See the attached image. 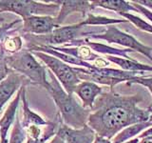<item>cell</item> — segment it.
<instances>
[{"label":"cell","instance_id":"31","mask_svg":"<svg viewBox=\"0 0 152 143\" xmlns=\"http://www.w3.org/2000/svg\"><path fill=\"white\" fill-rule=\"evenodd\" d=\"M93 143H111V140L108 139L107 137H103L100 136H95V139L93 141Z\"/></svg>","mask_w":152,"mask_h":143},{"label":"cell","instance_id":"11","mask_svg":"<svg viewBox=\"0 0 152 143\" xmlns=\"http://www.w3.org/2000/svg\"><path fill=\"white\" fill-rule=\"evenodd\" d=\"M66 143H93L96 133L88 124L81 129H72L69 126L60 125L56 132Z\"/></svg>","mask_w":152,"mask_h":143},{"label":"cell","instance_id":"20","mask_svg":"<svg viewBox=\"0 0 152 143\" xmlns=\"http://www.w3.org/2000/svg\"><path fill=\"white\" fill-rule=\"evenodd\" d=\"M149 127H152V122L149 121L136 123L128 127H126L114 136L111 143H124L126 141H128Z\"/></svg>","mask_w":152,"mask_h":143},{"label":"cell","instance_id":"21","mask_svg":"<svg viewBox=\"0 0 152 143\" xmlns=\"http://www.w3.org/2000/svg\"><path fill=\"white\" fill-rule=\"evenodd\" d=\"M128 22L126 19H116V18H110L103 15H95L92 13H88L83 21L79 22L81 26H111L119 23H126Z\"/></svg>","mask_w":152,"mask_h":143},{"label":"cell","instance_id":"34","mask_svg":"<svg viewBox=\"0 0 152 143\" xmlns=\"http://www.w3.org/2000/svg\"><path fill=\"white\" fill-rule=\"evenodd\" d=\"M139 143H152V136H147L145 138H142V141Z\"/></svg>","mask_w":152,"mask_h":143},{"label":"cell","instance_id":"19","mask_svg":"<svg viewBox=\"0 0 152 143\" xmlns=\"http://www.w3.org/2000/svg\"><path fill=\"white\" fill-rule=\"evenodd\" d=\"M54 50L63 52V54L69 55L71 56H74L76 58H79L81 60H84L86 62L93 61L95 62L97 59L100 58V56L91 51L90 48L88 46H79V47H55L50 46Z\"/></svg>","mask_w":152,"mask_h":143},{"label":"cell","instance_id":"3","mask_svg":"<svg viewBox=\"0 0 152 143\" xmlns=\"http://www.w3.org/2000/svg\"><path fill=\"white\" fill-rule=\"evenodd\" d=\"M7 65L12 71L21 74L32 84L43 88L49 87V78L46 67L42 66L28 49L21 50L12 55H6Z\"/></svg>","mask_w":152,"mask_h":143},{"label":"cell","instance_id":"12","mask_svg":"<svg viewBox=\"0 0 152 143\" xmlns=\"http://www.w3.org/2000/svg\"><path fill=\"white\" fill-rule=\"evenodd\" d=\"M30 83L31 82L25 76L11 70L7 77L0 83V111L17 90L20 89L23 85Z\"/></svg>","mask_w":152,"mask_h":143},{"label":"cell","instance_id":"13","mask_svg":"<svg viewBox=\"0 0 152 143\" xmlns=\"http://www.w3.org/2000/svg\"><path fill=\"white\" fill-rule=\"evenodd\" d=\"M70 46H74V47L88 46V48L91 49V51H94L95 52H99V54H103V55H113V56H119V57H123V58H130V57L127 55V54L128 52H134L130 49H118V48H114L111 46L103 44V43L92 42L87 37L79 38V39L73 40L70 43H69V44L65 45L64 47H70Z\"/></svg>","mask_w":152,"mask_h":143},{"label":"cell","instance_id":"33","mask_svg":"<svg viewBox=\"0 0 152 143\" xmlns=\"http://www.w3.org/2000/svg\"><path fill=\"white\" fill-rule=\"evenodd\" d=\"M50 143H66V142L64 141V139L61 136H59L58 135H55V136L52 138Z\"/></svg>","mask_w":152,"mask_h":143},{"label":"cell","instance_id":"32","mask_svg":"<svg viewBox=\"0 0 152 143\" xmlns=\"http://www.w3.org/2000/svg\"><path fill=\"white\" fill-rule=\"evenodd\" d=\"M147 136H152V127L147 128L146 130H145L144 132L141 133V135L139 136V139H142V138H145Z\"/></svg>","mask_w":152,"mask_h":143},{"label":"cell","instance_id":"2","mask_svg":"<svg viewBox=\"0 0 152 143\" xmlns=\"http://www.w3.org/2000/svg\"><path fill=\"white\" fill-rule=\"evenodd\" d=\"M49 87L47 91L51 95L58 108L64 124L72 129H81L88 124L91 110L85 109L75 100L72 94H69L50 71L48 72Z\"/></svg>","mask_w":152,"mask_h":143},{"label":"cell","instance_id":"37","mask_svg":"<svg viewBox=\"0 0 152 143\" xmlns=\"http://www.w3.org/2000/svg\"><path fill=\"white\" fill-rule=\"evenodd\" d=\"M148 121H149V122H152V113H151L150 116H149V119H148Z\"/></svg>","mask_w":152,"mask_h":143},{"label":"cell","instance_id":"28","mask_svg":"<svg viewBox=\"0 0 152 143\" xmlns=\"http://www.w3.org/2000/svg\"><path fill=\"white\" fill-rule=\"evenodd\" d=\"M22 22V19H15L14 21L11 22L10 24H6V25H2L0 26V43L4 39L5 37L8 36L9 35V31L11 32V29L14 27L16 24H19Z\"/></svg>","mask_w":152,"mask_h":143},{"label":"cell","instance_id":"36","mask_svg":"<svg viewBox=\"0 0 152 143\" xmlns=\"http://www.w3.org/2000/svg\"><path fill=\"white\" fill-rule=\"evenodd\" d=\"M8 141H9L8 138H7V139H0V143H9Z\"/></svg>","mask_w":152,"mask_h":143},{"label":"cell","instance_id":"15","mask_svg":"<svg viewBox=\"0 0 152 143\" xmlns=\"http://www.w3.org/2000/svg\"><path fill=\"white\" fill-rule=\"evenodd\" d=\"M21 89V101L23 104V120L21 124L24 129H27L30 126H48L50 122L46 121L42 116L37 114L33 111H31L28 102L27 100V91H26V85H23Z\"/></svg>","mask_w":152,"mask_h":143},{"label":"cell","instance_id":"5","mask_svg":"<svg viewBox=\"0 0 152 143\" xmlns=\"http://www.w3.org/2000/svg\"><path fill=\"white\" fill-rule=\"evenodd\" d=\"M83 26L79 23L73 25L58 27L54 29L50 33L45 35H23L25 39L28 42V45L32 46H54L61 44H69L71 41L79 39V37H88L91 35H95L91 32H84Z\"/></svg>","mask_w":152,"mask_h":143},{"label":"cell","instance_id":"29","mask_svg":"<svg viewBox=\"0 0 152 143\" xmlns=\"http://www.w3.org/2000/svg\"><path fill=\"white\" fill-rule=\"evenodd\" d=\"M130 3L132 4V6L137 10L138 13H141L142 14H144V15L152 23V12H151V11H149L148 9H146V8H145V7H142V6H141V5L137 4V3L133 2V1L130 2Z\"/></svg>","mask_w":152,"mask_h":143},{"label":"cell","instance_id":"27","mask_svg":"<svg viewBox=\"0 0 152 143\" xmlns=\"http://www.w3.org/2000/svg\"><path fill=\"white\" fill-rule=\"evenodd\" d=\"M11 72V69L9 68L6 62V55L4 54L3 50L0 47V83L7 77L8 74Z\"/></svg>","mask_w":152,"mask_h":143},{"label":"cell","instance_id":"1","mask_svg":"<svg viewBox=\"0 0 152 143\" xmlns=\"http://www.w3.org/2000/svg\"><path fill=\"white\" fill-rule=\"evenodd\" d=\"M140 100L137 95H122L113 91L102 93L95 100L88 125L97 136L110 139L126 127L148 121L152 110L138 107Z\"/></svg>","mask_w":152,"mask_h":143},{"label":"cell","instance_id":"6","mask_svg":"<svg viewBox=\"0 0 152 143\" xmlns=\"http://www.w3.org/2000/svg\"><path fill=\"white\" fill-rule=\"evenodd\" d=\"M60 5L54 3H42L33 0H0V13L12 12L22 19L32 16H51L58 14Z\"/></svg>","mask_w":152,"mask_h":143},{"label":"cell","instance_id":"25","mask_svg":"<svg viewBox=\"0 0 152 143\" xmlns=\"http://www.w3.org/2000/svg\"><path fill=\"white\" fill-rule=\"evenodd\" d=\"M55 129H56V124L50 122L49 125L46 126V130L44 133H43V135L40 138H38V139H33V138H31L28 136L26 143H45L47 140H49L51 136L56 135Z\"/></svg>","mask_w":152,"mask_h":143},{"label":"cell","instance_id":"14","mask_svg":"<svg viewBox=\"0 0 152 143\" xmlns=\"http://www.w3.org/2000/svg\"><path fill=\"white\" fill-rule=\"evenodd\" d=\"M103 93L102 88L99 85L89 81H82L75 87L73 94H76L83 102L85 109L91 110L95 100Z\"/></svg>","mask_w":152,"mask_h":143},{"label":"cell","instance_id":"8","mask_svg":"<svg viewBox=\"0 0 152 143\" xmlns=\"http://www.w3.org/2000/svg\"><path fill=\"white\" fill-rule=\"evenodd\" d=\"M87 38H93V39H100L104 40L108 43H114V44H119L126 49H130L134 52H138L140 54L145 55L152 62V48L148 47L142 42L137 40L134 36H132L129 33L122 32L116 28L114 25L107 26L106 31L104 32L99 33V35H91Z\"/></svg>","mask_w":152,"mask_h":143},{"label":"cell","instance_id":"16","mask_svg":"<svg viewBox=\"0 0 152 143\" xmlns=\"http://www.w3.org/2000/svg\"><path fill=\"white\" fill-rule=\"evenodd\" d=\"M21 101V89L18 90L17 95L10 103L4 116L0 119V139H7L9 129L11 127L16 117V111L18 109L19 103Z\"/></svg>","mask_w":152,"mask_h":143},{"label":"cell","instance_id":"26","mask_svg":"<svg viewBox=\"0 0 152 143\" xmlns=\"http://www.w3.org/2000/svg\"><path fill=\"white\" fill-rule=\"evenodd\" d=\"M131 84H140L142 86H145V88H147L152 94V76L149 77H145V76H140L138 75L135 78H133L131 81L127 82V85H131ZM152 110V105L149 107Z\"/></svg>","mask_w":152,"mask_h":143},{"label":"cell","instance_id":"30","mask_svg":"<svg viewBox=\"0 0 152 143\" xmlns=\"http://www.w3.org/2000/svg\"><path fill=\"white\" fill-rule=\"evenodd\" d=\"M133 2H135L137 4L141 5L142 7L148 9L149 11L152 10V0H135V1H133Z\"/></svg>","mask_w":152,"mask_h":143},{"label":"cell","instance_id":"7","mask_svg":"<svg viewBox=\"0 0 152 143\" xmlns=\"http://www.w3.org/2000/svg\"><path fill=\"white\" fill-rule=\"evenodd\" d=\"M31 54L44 62L46 67L49 68L51 73L54 74L66 93L69 94H73L75 87L81 82V80L76 74L72 67L54 56L45 54V52H31Z\"/></svg>","mask_w":152,"mask_h":143},{"label":"cell","instance_id":"23","mask_svg":"<svg viewBox=\"0 0 152 143\" xmlns=\"http://www.w3.org/2000/svg\"><path fill=\"white\" fill-rule=\"evenodd\" d=\"M26 137H27L26 130L22 126L21 120L19 119V114L17 112L15 120H14L13 125H12V131L11 133V137H10L9 143H23L25 141Z\"/></svg>","mask_w":152,"mask_h":143},{"label":"cell","instance_id":"17","mask_svg":"<svg viewBox=\"0 0 152 143\" xmlns=\"http://www.w3.org/2000/svg\"><path fill=\"white\" fill-rule=\"evenodd\" d=\"M91 8H103L121 13H129V12H138L132 4L125 0H95L90 2Z\"/></svg>","mask_w":152,"mask_h":143},{"label":"cell","instance_id":"22","mask_svg":"<svg viewBox=\"0 0 152 143\" xmlns=\"http://www.w3.org/2000/svg\"><path fill=\"white\" fill-rule=\"evenodd\" d=\"M23 41L20 36H6L0 43V47L6 55H12L20 52Z\"/></svg>","mask_w":152,"mask_h":143},{"label":"cell","instance_id":"35","mask_svg":"<svg viewBox=\"0 0 152 143\" xmlns=\"http://www.w3.org/2000/svg\"><path fill=\"white\" fill-rule=\"evenodd\" d=\"M140 142V139L138 137H134V138H132V139L130 140H128V141H126V142H124V143H139Z\"/></svg>","mask_w":152,"mask_h":143},{"label":"cell","instance_id":"9","mask_svg":"<svg viewBox=\"0 0 152 143\" xmlns=\"http://www.w3.org/2000/svg\"><path fill=\"white\" fill-rule=\"evenodd\" d=\"M23 28L22 32L24 35H45L50 33L56 26L55 18L51 16H38L32 15L22 19Z\"/></svg>","mask_w":152,"mask_h":143},{"label":"cell","instance_id":"10","mask_svg":"<svg viewBox=\"0 0 152 143\" xmlns=\"http://www.w3.org/2000/svg\"><path fill=\"white\" fill-rule=\"evenodd\" d=\"M53 2L61 6L58 14L54 17L57 27H60L66 17L69 16L70 13H81L83 17L86 18V16L92 10L90 2L85 1V0H56Z\"/></svg>","mask_w":152,"mask_h":143},{"label":"cell","instance_id":"24","mask_svg":"<svg viewBox=\"0 0 152 143\" xmlns=\"http://www.w3.org/2000/svg\"><path fill=\"white\" fill-rule=\"evenodd\" d=\"M120 15L124 17L128 22H131L133 25L136 26L139 30L144 31L146 32H149L152 35V24H149L148 22L145 21L144 19H142L141 17L135 15L133 13H121Z\"/></svg>","mask_w":152,"mask_h":143},{"label":"cell","instance_id":"18","mask_svg":"<svg viewBox=\"0 0 152 143\" xmlns=\"http://www.w3.org/2000/svg\"><path fill=\"white\" fill-rule=\"evenodd\" d=\"M107 61L117 64L123 71L126 72H133V73L151 72L152 73V65L142 64L132 58H123V57H119V56L108 55Z\"/></svg>","mask_w":152,"mask_h":143},{"label":"cell","instance_id":"4","mask_svg":"<svg viewBox=\"0 0 152 143\" xmlns=\"http://www.w3.org/2000/svg\"><path fill=\"white\" fill-rule=\"evenodd\" d=\"M74 72L77 74L80 80L89 81L95 84H103L112 88L115 85L122 82H129L140 74L145 73H133V72H126L123 70L113 68H97L93 66L92 68H80V67H72Z\"/></svg>","mask_w":152,"mask_h":143}]
</instances>
